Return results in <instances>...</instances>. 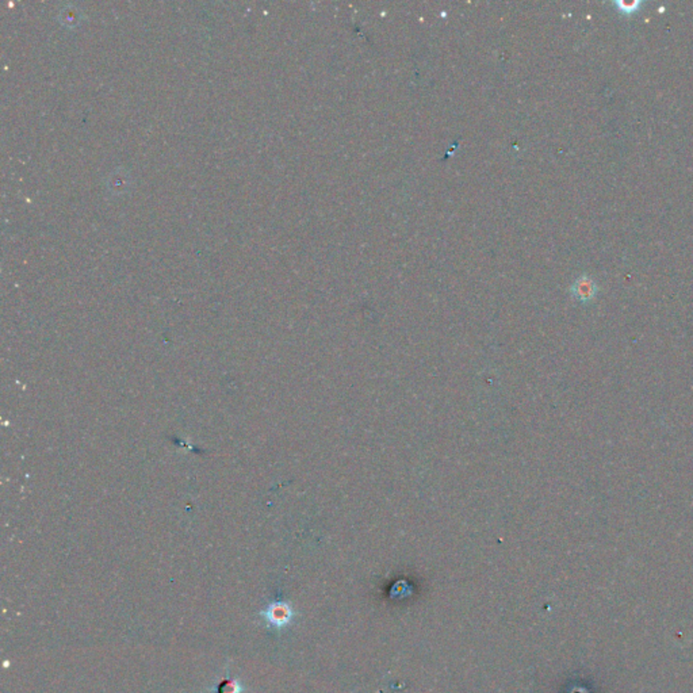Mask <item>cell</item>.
I'll use <instances>...</instances> for the list:
<instances>
[{"instance_id": "cell-1", "label": "cell", "mask_w": 693, "mask_h": 693, "mask_svg": "<svg viewBox=\"0 0 693 693\" xmlns=\"http://www.w3.org/2000/svg\"><path fill=\"white\" fill-rule=\"evenodd\" d=\"M260 615L263 616V619L266 621L268 627L282 630V628L290 626V623L295 616V611L286 601H274V603L266 606L260 612Z\"/></svg>"}, {"instance_id": "cell-2", "label": "cell", "mask_w": 693, "mask_h": 693, "mask_svg": "<svg viewBox=\"0 0 693 693\" xmlns=\"http://www.w3.org/2000/svg\"><path fill=\"white\" fill-rule=\"evenodd\" d=\"M570 290H572V294L576 300L581 301V302H588L596 297L597 285L592 278L584 275V276L578 278Z\"/></svg>"}, {"instance_id": "cell-3", "label": "cell", "mask_w": 693, "mask_h": 693, "mask_svg": "<svg viewBox=\"0 0 693 693\" xmlns=\"http://www.w3.org/2000/svg\"><path fill=\"white\" fill-rule=\"evenodd\" d=\"M217 693H243V685L237 680H224L217 687Z\"/></svg>"}]
</instances>
